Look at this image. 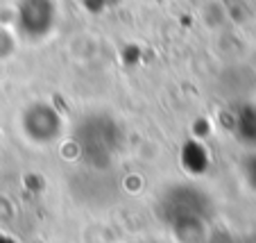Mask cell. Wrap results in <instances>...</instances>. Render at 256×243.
Masks as SVG:
<instances>
[{
    "instance_id": "6da1fadb",
    "label": "cell",
    "mask_w": 256,
    "mask_h": 243,
    "mask_svg": "<svg viewBox=\"0 0 256 243\" xmlns=\"http://www.w3.org/2000/svg\"><path fill=\"white\" fill-rule=\"evenodd\" d=\"M0 243H14V241H12V238H7L5 234H0Z\"/></svg>"
}]
</instances>
